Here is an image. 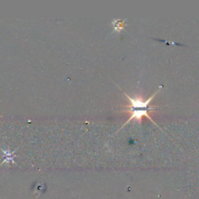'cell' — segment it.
<instances>
[{
	"instance_id": "cell-2",
	"label": "cell",
	"mask_w": 199,
	"mask_h": 199,
	"mask_svg": "<svg viewBox=\"0 0 199 199\" xmlns=\"http://www.w3.org/2000/svg\"><path fill=\"white\" fill-rule=\"evenodd\" d=\"M124 22L125 20H114L112 22V24L114 27V30H116L117 32H120V30H121L123 29V27H124Z\"/></svg>"
},
{
	"instance_id": "cell-1",
	"label": "cell",
	"mask_w": 199,
	"mask_h": 199,
	"mask_svg": "<svg viewBox=\"0 0 199 199\" xmlns=\"http://www.w3.org/2000/svg\"><path fill=\"white\" fill-rule=\"evenodd\" d=\"M161 87H159V89L156 90V93H154L152 96H151L149 98H148L147 100H144L142 98V97L141 95H138L135 97H131L128 95L126 93H124V95L126 96L128 99L129 100V102H130V104L128 106H124V107H121V110H124V112L129 113L131 114L130 117L127 120L125 123H124V125L121 127L122 128L124 126H125L128 123H129L132 120H135L136 121H138L139 123H142V118L144 117H147L149 120L153 123L154 124H156L157 127L159 128V125L156 124V123L152 120V117H150V115L149 114V113L150 111H154L155 109H157L158 107H156V106H151L150 103L152 101V99L155 97V96L159 92V90L161 89Z\"/></svg>"
}]
</instances>
